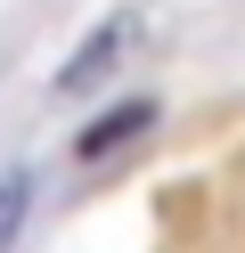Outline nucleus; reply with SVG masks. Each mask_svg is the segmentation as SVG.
Instances as JSON below:
<instances>
[{
    "instance_id": "f257e3e1",
    "label": "nucleus",
    "mask_w": 245,
    "mask_h": 253,
    "mask_svg": "<svg viewBox=\"0 0 245 253\" xmlns=\"http://www.w3.org/2000/svg\"><path fill=\"white\" fill-rule=\"evenodd\" d=\"M147 131H155V98H123V106H106L98 123H82L74 155H82V164H106V155H123L131 139H147Z\"/></svg>"
},
{
    "instance_id": "f03ea898",
    "label": "nucleus",
    "mask_w": 245,
    "mask_h": 253,
    "mask_svg": "<svg viewBox=\"0 0 245 253\" xmlns=\"http://www.w3.org/2000/svg\"><path fill=\"white\" fill-rule=\"evenodd\" d=\"M123 49H131V17H106V25H98V33H90V41H82V49L57 66V98H82L90 82H106Z\"/></svg>"
},
{
    "instance_id": "7ed1b4c3",
    "label": "nucleus",
    "mask_w": 245,
    "mask_h": 253,
    "mask_svg": "<svg viewBox=\"0 0 245 253\" xmlns=\"http://www.w3.org/2000/svg\"><path fill=\"white\" fill-rule=\"evenodd\" d=\"M25 212H33V171H0V253L16 245V229H25Z\"/></svg>"
}]
</instances>
